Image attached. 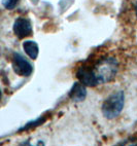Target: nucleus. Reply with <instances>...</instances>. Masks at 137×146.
Returning <instances> with one entry per match:
<instances>
[{
    "label": "nucleus",
    "mask_w": 137,
    "mask_h": 146,
    "mask_svg": "<svg viewBox=\"0 0 137 146\" xmlns=\"http://www.w3.org/2000/svg\"><path fill=\"white\" fill-rule=\"evenodd\" d=\"M119 71V63L114 58L108 57L102 59L93 68V72L95 74L98 84L109 82L116 77Z\"/></svg>",
    "instance_id": "obj_1"
},
{
    "label": "nucleus",
    "mask_w": 137,
    "mask_h": 146,
    "mask_svg": "<svg viewBox=\"0 0 137 146\" xmlns=\"http://www.w3.org/2000/svg\"><path fill=\"white\" fill-rule=\"evenodd\" d=\"M125 105V94L123 91H118L104 100L102 103V114L107 119H113L118 117L123 111Z\"/></svg>",
    "instance_id": "obj_2"
},
{
    "label": "nucleus",
    "mask_w": 137,
    "mask_h": 146,
    "mask_svg": "<svg viewBox=\"0 0 137 146\" xmlns=\"http://www.w3.org/2000/svg\"><path fill=\"white\" fill-rule=\"evenodd\" d=\"M13 71L20 76H30L32 71H33V67L30 64V62L25 59L24 57L18 52H15L13 57Z\"/></svg>",
    "instance_id": "obj_3"
},
{
    "label": "nucleus",
    "mask_w": 137,
    "mask_h": 146,
    "mask_svg": "<svg viewBox=\"0 0 137 146\" xmlns=\"http://www.w3.org/2000/svg\"><path fill=\"white\" fill-rule=\"evenodd\" d=\"M13 32L16 36L20 39H23L25 37L32 35V24L30 20L25 18H19L13 24Z\"/></svg>",
    "instance_id": "obj_4"
},
{
    "label": "nucleus",
    "mask_w": 137,
    "mask_h": 146,
    "mask_svg": "<svg viewBox=\"0 0 137 146\" xmlns=\"http://www.w3.org/2000/svg\"><path fill=\"white\" fill-rule=\"evenodd\" d=\"M76 77L80 84L86 86H95L98 84L97 79L95 77V74L93 72V69L89 67H80L76 72Z\"/></svg>",
    "instance_id": "obj_5"
},
{
    "label": "nucleus",
    "mask_w": 137,
    "mask_h": 146,
    "mask_svg": "<svg viewBox=\"0 0 137 146\" xmlns=\"http://www.w3.org/2000/svg\"><path fill=\"white\" fill-rule=\"evenodd\" d=\"M87 97V89L80 82H75L69 92V98L74 102H82Z\"/></svg>",
    "instance_id": "obj_6"
},
{
    "label": "nucleus",
    "mask_w": 137,
    "mask_h": 146,
    "mask_svg": "<svg viewBox=\"0 0 137 146\" xmlns=\"http://www.w3.org/2000/svg\"><path fill=\"white\" fill-rule=\"evenodd\" d=\"M23 48H24L25 52L31 58L32 60H35L38 56L39 52V47L36 42L33 40H27L23 43Z\"/></svg>",
    "instance_id": "obj_7"
},
{
    "label": "nucleus",
    "mask_w": 137,
    "mask_h": 146,
    "mask_svg": "<svg viewBox=\"0 0 137 146\" xmlns=\"http://www.w3.org/2000/svg\"><path fill=\"white\" fill-rule=\"evenodd\" d=\"M45 121V116H42V117H39V118H37V119L33 120V121H30V123H26V125L20 129V131H25V130H28V129L37 127V125H41Z\"/></svg>",
    "instance_id": "obj_8"
},
{
    "label": "nucleus",
    "mask_w": 137,
    "mask_h": 146,
    "mask_svg": "<svg viewBox=\"0 0 137 146\" xmlns=\"http://www.w3.org/2000/svg\"><path fill=\"white\" fill-rule=\"evenodd\" d=\"M19 1L20 0H3L2 4L6 9H13L19 3Z\"/></svg>",
    "instance_id": "obj_9"
},
{
    "label": "nucleus",
    "mask_w": 137,
    "mask_h": 146,
    "mask_svg": "<svg viewBox=\"0 0 137 146\" xmlns=\"http://www.w3.org/2000/svg\"><path fill=\"white\" fill-rule=\"evenodd\" d=\"M119 144L120 145H137V138L136 137H130L129 139L124 140Z\"/></svg>",
    "instance_id": "obj_10"
},
{
    "label": "nucleus",
    "mask_w": 137,
    "mask_h": 146,
    "mask_svg": "<svg viewBox=\"0 0 137 146\" xmlns=\"http://www.w3.org/2000/svg\"><path fill=\"white\" fill-rule=\"evenodd\" d=\"M134 8H135V13H136V16H137V1H136V3H135Z\"/></svg>",
    "instance_id": "obj_11"
},
{
    "label": "nucleus",
    "mask_w": 137,
    "mask_h": 146,
    "mask_svg": "<svg viewBox=\"0 0 137 146\" xmlns=\"http://www.w3.org/2000/svg\"><path fill=\"white\" fill-rule=\"evenodd\" d=\"M1 97H2V93H1V91H0V100H1Z\"/></svg>",
    "instance_id": "obj_12"
}]
</instances>
